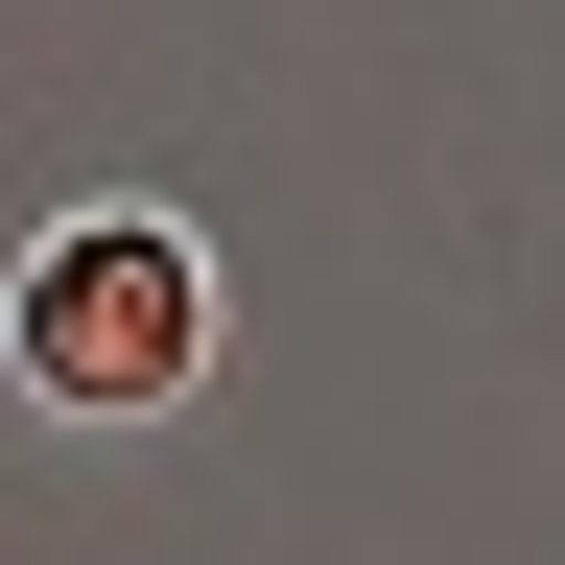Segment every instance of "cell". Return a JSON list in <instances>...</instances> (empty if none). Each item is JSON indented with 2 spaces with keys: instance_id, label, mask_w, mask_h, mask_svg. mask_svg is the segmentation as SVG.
<instances>
[{
  "instance_id": "obj_1",
  "label": "cell",
  "mask_w": 565,
  "mask_h": 565,
  "mask_svg": "<svg viewBox=\"0 0 565 565\" xmlns=\"http://www.w3.org/2000/svg\"><path fill=\"white\" fill-rule=\"evenodd\" d=\"M212 353H236V282L166 189H71L24 259H0V377L47 424H189Z\"/></svg>"
}]
</instances>
